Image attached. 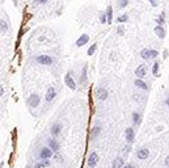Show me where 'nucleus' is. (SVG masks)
I'll return each mask as SVG.
<instances>
[{"instance_id": "nucleus-29", "label": "nucleus", "mask_w": 169, "mask_h": 168, "mask_svg": "<svg viewBox=\"0 0 169 168\" xmlns=\"http://www.w3.org/2000/svg\"><path fill=\"white\" fill-rule=\"evenodd\" d=\"M156 21H157L159 26H161V25L164 24V13L161 15V16H159V17H157V20H156Z\"/></svg>"}, {"instance_id": "nucleus-19", "label": "nucleus", "mask_w": 169, "mask_h": 168, "mask_svg": "<svg viewBox=\"0 0 169 168\" xmlns=\"http://www.w3.org/2000/svg\"><path fill=\"white\" fill-rule=\"evenodd\" d=\"M135 86H137L138 88H140V89H144V91H147V89H148V86L144 82H143L142 79H137V80H135Z\"/></svg>"}, {"instance_id": "nucleus-10", "label": "nucleus", "mask_w": 169, "mask_h": 168, "mask_svg": "<svg viewBox=\"0 0 169 168\" xmlns=\"http://www.w3.org/2000/svg\"><path fill=\"white\" fill-rule=\"evenodd\" d=\"M55 96H57V89H55L54 87H49V88H47V92H46V96H45V100H46L47 102H50L55 99Z\"/></svg>"}, {"instance_id": "nucleus-14", "label": "nucleus", "mask_w": 169, "mask_h": 168, "mask_svg": "<svg viewBox=\"0 0 169 168\" xmlns=\"http://www.w3.org/2000/svg\"><path fill=\"white\" fill-rule=\"evenodd\" d=\"M88 41H89V36H88V34H81V36L77 38V41H76V46L77 47L84 46Z\"/></svg>"}, {"instance_id": "nucleus-39", "label": "nucleus", "mask_w": 169, "mask_h": 168, "mask_svg": "<svg viewBox=\"0 0 169 168\" xmlns=\"http://www.w3.org/2000/svg\"><path fill=\"white\" fill-rule=\"evenodd\" d=\"M165 104H166V105H168V106H169V97H168V99L165 100Z\"/></svg>"}, {"instance_id": "nucleus-31", "label": "nucleus", "mask_w": 169, "mask_h": 168, "mask_svg": "<svg viewBox=\"0 0 169 168\" xmlns=\"http://www.w3.org/2000/svg\"><path fill=\"white\" fill-rule=\"evenodd\" d=\"M123 151H125V154H128V152L131 151V146H130V144H127V146L125 147V150H123Z\"/></svg>"}, {"instance_id": "nucleus-15", "label": "nucleus", "mask_w": 169, "mask_h": 168, "mask_svg": "<svg viewBox=\"0 0 169 168\" xmlns=\"http://www.w3.org/2000/svg\"><path fill=\"white\" fill-rule=\"evenodd\" d=\"M50 164H51L50 160H39V162H37L36 164H34V168H46V167H49Z\"/></svg>"}, {"instance_id": "nucleus-5", "label": "nucleus", "mask_w": 169, "mask_h": 168, "mask_svg": "<svg viewBox=\"0 0 169 168\" xmlns=\"http://www.w3.org/2000/svg\"><path fill=\"white\" fill-rule=\"evenodd\" d=\"M47 147H49L52 152H58L60 150V144L55 138H49V139H47Z\"/></svg>"}, {"instance_id": "nucleus-21", "label": "nucleus", "mask_w": 169, "mask_h": 168, "mask_svg": "<svg viewBox=\"0 0 169 168\" xmlns=\"http://www.w3.org/2000/svg\"><path fill=\"white\" fill-rule=\"evenodd\" d=\"M87 64H85L84 67H83V71H81V77H80V83H81V84H87Z\"/></svg>"}, {"instance_id": "nucleus-16", "label": "nucleus", "mask_w": 169, "mask_h": 168, "mask_svg": "<svg viewBox=\"0 0 169 168\" xmlns=\"http://www.w3.org/2000/svg\"><path fill=\"white\" fill-rule=\"evenodd\" d=\"M155 33H156V36H157L159 38H161V39L165 37V30H164L163 26H159V25H157V26L155 28Z\"/></svg>"}, {"instance_id": "nucleus-2", "label": "nucleus", "mask_w": 169, "mask_h": 168, "mask_svg": "<svg viewBox=\"0 0 169 168\" xmlns=\"http://www.w3.org/2000/svg\"><path fill=\"white\" fill-rule=\"evenodd\" d=\"M39 102H41V97H39L37 93H32L26 100V104L32 108H37L39 105Z\"/></svg>"}, {"instance_id": "nucleus-38", "label": "nucleus", "mask_w": 169, "mask_h": 168, "mask_svg": "<svg viewBox=\"0 0 169 168\" xmlns=\"http://www.w3.org/2000/svg\"><path fill=\"white\" fill-rule=\"evenodd\" d=\"M166 55H168V50H165V51H164V58H166Z\"/></svg>"}, {"instance_id": "nucleus-32", "label": "nucleus", "mask_w": 169, "mask_h": 168, "mask_svg": "<svg viewBox=\"0 0 169 168\" xmlns=\"http://www.w3.org/2000/svg\"><path fill=\"white\" fill-rule=\"evenodd\" d=\"M123 168H137L134 164H131V163H128V164H126V165H123Z\"/></svg>"}, {"instance_id": "nucleus-3", "label": "nucleus", "mask_w": 169, "mask_h": 168, "mask_svg": "<svg viewBox=\"0 0 169 168\" xmlns=\"http://www.w3.org/2000/svg\"><path fill=\"white\" fill-rule=\"evenodd\" d=\"M52 155H54V152H52L49 147H42L38 152V158L41 160H49L50 158H52Z\"/></svg>"}, {"instance_id": "nucleus-6", "label": "nucleus", "mask_w": 169, "mask_h": 168, "mask_svg": "<svg viewBox=\"0 0 169 168\" xmlns=\"http://www.w3.org/2000/svg\"><path fill=\"white\" fill-rule=\"evenodd\" d=\"M62 129H63V126H62V124H59V122H55V124H52L51 125V127H50V134L52 135V137H58V135L62 133Z\"/></svg>"}, {"instance_id": "nucleus-35", "label": "nucleus", "mask_w": 169, "mask_h": 168, "mask_svg": "<svg viewBox=\"0 0 169 168\" xmlns=\"http://www.w3.org/2000/svg\"><path fill=\"white\" fill-rule=\"evenodd\" d=\"M3 95H4V88L0 86V96H3Z\"/></svg>"}, {"instance_id": "nucleus-17", "label": "nucleus", "mask_w": 169, "mask_h": 168, "mask_svg": "<svg viewBox=\"0 0 169 168\" xmlns=\"http://www.w3.org/2000/svg\"><path fill=\"white\" fill-rule=\"evenodd\" d=\"M132 122L137 125V126H139L140 122H142V116H140V113L134 112V113H132Z\"/></svg>"}, {"instance_id": "nucleus-30", "label": "nucleus", "mask_w": 169, "mask_h": 168, "mask_svg": "<svg viewBox=\"0 0 169 168\" xmlns=\"http://www.w3.org/2000/svg\"><path fill=\"white\" fill-rule=\"evenodd\" d=\"M151 3V6L152 7H157V4H159V0H148Z\"/></svg>"}, {"instance_id": "nucleus-34", "label": "nucleus", "mask_w": 169, "mask_h": 168, "mask_svg": "<svg viewBox=\"0 0 169 168\" xmlns=\"http://www.w3.org/2000/svg\"><path fill=\"white\" fill-rule=\"evenodd\" d=\"M118 33H119V34H123V26H119V28H118Z\"/></svg>"}, {"instance_id": "nucleus-23", "label": "nucleus", "mask_w": 169, "mask_h": 168, "mask_svg": "<svg viewBox=\"0 0 169 168\" xmlns=\"http://www.w3.org/2000/svg\"><path fill=\"white\" fill-rule=\"evenodd\" d=\"M7 30H8V22L6 20H0V33H4Z\"/></svg>"}, {"instance_id": "nucleus-26", "label": "nucleus", "mask_w": 169, "mask_h": 168, "mask_svg": "<svg viewBox=\"0 0 169 168\" xmlns=\"http://www.w3.org/2000/svg\"><path fill=\"white\" fill-rule=\"evenodd\" d=\"M127 4H128V0H119V3H118V7H119V8H125Z\"/></svg>"}, {"instance_id": "nucleus-33", "label": "nucleus", "mask_w": 169, "mask_h": 168, "mask_svg": "<svg viewBox=\"0 0 169 168\" xmlns=\"http://www.w3.org/2000/svg\"><path fill=\"white\" fill-rule=\"evenodd\" d=\"M36 3H38V4H45L47 1V0H34Z\"/></svg>"}, {"instance_id": "nucleus-18", "label": "nucleus", "mask_w": 169, "mask_h": 168, "mask_svg": "<svg viewBox=\"0 0 169 168\" xmlns=\"http://www.w3.org/2000/svg\"><path fill=\"white\" fill-rule=\"evenodd\" d=\"M121 167H123V159L121 156H118V158H115V159L113 160L112 168H121Z\"/></svg>"}, {"instance_id": "nucleus-28", "label": "nucleus", "mask_w": 169, "mask_h": 168, "mask_svg": "<svg viewBox=\"0 0 169 168\" xmlns=\"http://www.w3.org/2000/svg\"><path fill=\"white\" fill-rule=\"evenodd\" d=\"M100 21L102 22V24H105V22L108 21V20H106V13H105V12H102V13H101V16H100Z\"/></svg>"}, {"instance_id": "nucleus-4", "label": "nucleus", "mask_w": 169, "mask_h": 168, "mask_svg": "<svg viewBox=\"0 0 169 168\" xmlns=\"http://www.w3.org/2000/svg\"><path fill=\"white\" fill-rule=\"evenodd\" d=\"M36 62L38 64H43V66H50V64H52V58L51 57H49V55H38V57H36Z\"/></svg>"}, {"instance_id": "nucleus-25", "label": "nucleus", "mask_w": 169, "mask_h": 168, "mask_svg": "<svg viewBox=\"0 0 169 168\" xmlns=\"http://www.w3.org/2000/svg\"><path fill=\"white\" fill-rule=\"evenodd\" d=\"M96 49H97V45H96V44H93L92 46H90L89 49H88V55H93V53L96 51Z\"/></svg>"}, {"instance_id": "nucleus-20", "label": "nucleus", "mask_w": 169, "mask_h": 168, "mask_svg": "<svg viewBox=\"0 0 169 168\" xmlns=\"http://www.w3.org/2000/svg\"><path fill=\"white\" fill-rule=\"evenodd\" d=\"M100 131H101V127L100 126H95L92 130H90V138H92V139L97 138L98 135H100Z\"/></svg>"}, {"instance_id": "nucleus-11", "label": "nucleus", "mask_w": 169, "mask_h": 168, "mask_svg": "<svg viewBox=\"0 0 169 168\" xmlns=\"http://www.w3.org/2000/svg\"><path fill=\"white\" fill-rule=\"evenodd\" d=\"M148 155H150V150H148L147 147H143V149L137 151V156H138V159H140V160H146L148 158Z\"/></svg>"}, {"instance_id": "nucleus-36", "label": "nucleus", "mask_w": 169, "mask_h": 168, "mask_svg": "<svg viewBox=\"0 0 169 168\" xmlns=\"http://www.w3.org/2000/svg\"><path fill=\"white\" fill-rule=\"evenodd\" d=\"M165 165H168V167H169V155L166 156V159H165Z\"/></svg>"}, {"instance_id": "nucleus-37", "label": "nucleus", "mask_w": 169, "mask_h": 168, "mask_svg": "<svg viewBox=\"0 0 169 168\" xmlns=\"http://www.w3.org/2000/svg\"><path fill=\"white\" fill-rule=\"evenodd\" d=\"M55 158H57V160H58V162H62V156H59V155H57V156H55Z\"/></svg>"}, {"instance_id": "nucleus-9", "label": "nucleus", "mask_w": 169, "mask_h": 168, "mask_svg": "<svg viewBox=\"0 0 169 168\" xmlns=\"http://www.w3.org/2000/svg\"><path fill=\"white\" fill-rule=\"evenodd\" d=\"M147 71H148L147 64H140V66L137 68V71H135V75H137L139 79H143V77L147 75Z\"/></svg>"}, {"instance_id": "nucleus-22", "label": "nucleus", "mask_w": 169, "mask_h": 168, "mask_svg": "<svg viewBox=\"0 0 169 168\" xmlns=\"http://www.w3.org/2000/svg\"><path fill=\"white\" fill-rule=\"evenodd\" d=\"M106 20H108V24H110L113 21V7L112 6H109L106 8Z\"/></svg>"}, {"instance_id": "nucleus-8", "label": "nucleus", "mask_w": 169, "mask_h": 168, "mask_svg": "<svg viewBox=\"0 0 169 168\" xmlns=\"http://www.w3.org/2000/svg\"><path fill=\"white\" fill-rule=\"evenodd\" d=\"M97 163H98V155L96 154V152H92V154L89 155V158H88V162H87L88 167L95 168L96 165H97Z\"/></svg>"}, {"instance_id": "nucleus-7", "label": "nucleus", "mask_w": 169, "mask_h": 168, "mask_svg": "<svg viewBox=\"0 0 169 168\" xmlns=\"http://www.w3.org/2000/svg\"><path fill=\"white\" fill-rule=\"evenodd\" d=\"M64 83H66V86L68 87L70 89H76V83H75V80H74V77L71 76V74H66V76H64Z\"/></svg>"}, {"instance_id": "nucleus-27", "label": "nucleus", "mask_w": 169, "mask_h": 168, "mask_svg": "<svg viewBox=\"0 0 169 168\" xmlns=\"http://www.w3.org/2000/svg\"><path fill=\"white\" fill-rule=\"evenodd\" d=\"M127 19H128L127 15H122V16H119V17L117 19V21H118V22H125V21H127Z\"/></svg>"}, {"instance_id": "nucleus-24", "label": "nucleus", "mask_w": 169, "mask_h": 168, "mask_svg": "<svg viewBox=\"0 0 169 168\" xmlns=\"http://www.w3.org/2000/svg\"><path fill=\"white\" fill-rule=\"evenodd\" d=\"M152 72H153V75H155V76H157V72H159V62H155V63H153Z\"/></svg>"}, {"instance_id": "nucleus-12", "label": "nucleus", "mask_w": 169, "mask_h": 168, "mask_svg": "<svg viewBox=\"0 0 169 168\" xmlns=\"http://www.w3.org/2000/svg\"><path fill=\"white\" fill-rule=\"evenodd\" d=\"M96 96H97L98 100H101V101H104V100L108 99V91L105 88H97L96 89Z\"/></svg>"}, {"instance_id": "nucleus-1", "label": "nucleus", "mask_w": 169, "mask_h": 168, "mask_svg": "<svg viewBox=\"0 0 169 168\" xmlns=\"http://www.w3.org/2000/svg\"><path fill=\"white\" fill-rule=\"evenodd\" d=\"M159 53L156 50H151V49H144L140 51V55H142V58L146 59V61H150V59H153L157 57Z\"/></svg>"}, {"instance_id": "nucleus-13", "label": "nucleus", "mask_w": 169, "mask_h": 168, "mask_svg": "<svg viewBox=\"0 0 169 168\" xmlns=\"http://www.w3.org/2000/svg\"><path fill=\"white\" fill-rule=\"evenodd\" d=\"M125 135H126V141H127V143L128 144L132 143V142H134V138H135V133H134L132 127H127V129H126Z\"/></svg>"}]
</instances>
